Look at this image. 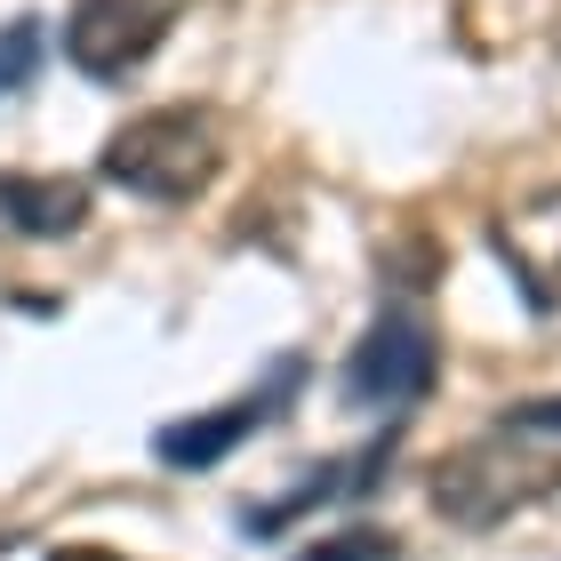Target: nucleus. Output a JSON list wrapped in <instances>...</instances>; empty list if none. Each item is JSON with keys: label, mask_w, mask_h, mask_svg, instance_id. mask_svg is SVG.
Wrapping results in <instances>:
<instances>
[{"label": "nucleus", "mask_w": 561, "mask_h": 561, "mask_svg": "<svg viewBox=\"0 0 561 561\" xmlns=\"http://www.w3.org/2000/svg\"><path fill=\"white\" fill-rule=\"evenodd\" d=\"M490 241H497V257L514 265L522 297L538 305V313H561V185L529 193L522 209H505L490 225Z\"/></svg>", "instance_id": "423d86ee"}, {"label": "nucleus", "mask_w": 561, "mask_h": 561, "mask_svg": "<svg viewBox=\"0 0 561 561\" xmlns=\"http://www.w3.org/2000/svg\"><path fill=\"white\" fill-rule=\"evenodd\" d=\"M113 176L121 193H137V201H201L217 185V169H225V145H217V121L209 113H193V105H161V113H137V121H121V129L105 137V161H96Z\"/></svg>", "instance_id": "f257e3e1"}, {"label": "nucleus", "mask_w": 561, "mask_h": 561, "mask_svg": "<svg viewBox=\"0 0 561 561\" xmlns=\"http://www.w3.org/2000/svg\"><path fill=\"white\" fill-rule=\"evenodd\" d=\"M433 377H442V345H433V329L417 313H386L362 345H353L345 393L362 401V410H417V401L433 393Z\"/></svg>", "instance_id": "20e7f679"}, {"label": "nucleus", "mask_w": 561, "mask_h": 561, "mask_svg": "<svg viewBox=\"0 0 561 561\" xmlns=\"http://www.w3.org/2000/svg\"><path fill=\"white\" fill-rule=\"evenodd\" d=\"M185 0H72L65 16V57L89 81H129V72L176 33Z\"/></svg>", "instance_id": "7ed1b4c3"}, {"label": "nucleus", "mask_w": 561, "mask_h": 561, "mask_svg": "<svg viewBox=\"0 0 561 561\" xmlns=\"http://www.w3.org/2000/svg\"><path fill=\"white\" fill-rule=\"evenodd\" d=\"M48 561H129V553H113V546H57Z\"/></svg>", "instance_id": "f8f14e48"}, {"label": "nucleus", "mask_w": 561, "mask_h": 561, "mask_svg": "<svg viewBox=\"0 0 561 561\" xmlns=\"http://www.w3.org/2000/svg\"><path fill=\"white\" fill-rule=\"evenodd\" d=\"M386 457H393V433L386 442H369L362 457H329V466H313V481H297L289 497H273V505H249V529H280V522H305L313 505H329V497H362L377 473H386Z\"/></svg>", "instance_id": "0eeeda50"}, {"label": "nucleus", "mask_w": 561, "mask_h": 561, "mask_svg": "<svg viewBox=\"0 0 561 561\" xmlns=\"http://www.w3.org/2000/svg\"><path fill=\"white\" fill-rule=\"evenodd\" d=\"M297 561H401V538L393 529H337V538L305 546Z\"/></svg>", "instance_id": "1a4fd4ad"}, {"label": "nucleus", "mask_w": 561, "mask_h": 561, "mask_svg": "<svg viewBox=\"0 0 561 561\" xmlns=\"http://www.w3.org/2000/svg\"><path fill=\"white\" fill-rule=\"evenodd\" d=\"M514 425H529L538 442H561V401H522V410H505Z\"/></svg>", "instance_id": "9b49d317"}, {"label": "nucleus", "mask_w": 561, "mask_h": 561, "mask_svg": "<svg viewBox=\"0 0 561 561\" xmlns=\"http://www.w3.org/2000/svg\"><path fill=\"white\" fill-rule=\"evenodd\" d=\"M297 386H305V362H280L257 393L225 401V410H209V417L161 425V433H152V449H161V466H217V457H225V449H241L257 425H273V417H280V401H289Z\"/></svg>", "instance_id": "39448f33"}, {"label": "nucleus", "mask_w": 561, "mask_h": 561, "mask_svg": "<svg viewBox=\"0 0 561 561\" xmlns=\"http://www.w3.org/2000/svg\"><path fill=\"white\" fill-rule=\"evenodd\" d=\"M546 490H561V457L538 449V433H522V425H497L433 466V505L457 529H497L505 514L538 505Z\"/></svg>", "instance_id": "f03ea898"}, {"label": "nucleus", "mask_w": 561, "mask_h": 561, "mask_svg": "<svg viewBox=\"0 0 561 561\" xmlns=\"http://www.w3.org/2000/svg\"><path fill=\"white\" fill-rule=\"evenodd\" d=\"M0 217L33 241H65L89 225V193L72 176H0Z\"/></svg>", "instance_id": "6e6552de"}, {"label": "nucleus", "mask_w": 561, "mask_h": 561, "mask_svg": "<svg viewBox=\"0 0 561 561\" xmlns=\"http://www.w3.org/2000/svg\"><path fill=\"white\" fill-rule=\"evenodd\" d=\"M33 65H41V24L33 16L0 24V96H16L24 81H33Z\"/></svg>", "instance_id": "9d476101"}]
</instances>
